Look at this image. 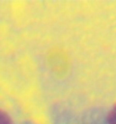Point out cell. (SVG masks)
I'll list each match as a JSON object with an SVG mask.
<instances>
[{"label":"cell","mask_w":116,"mask_h":124,"mask_svg":"<svg viewBox=\"0 0 116 124\" xmlns=\"http://www.w3.org/2000/svg\"><path fill=\"white\" fill-rule=\"evenodd\" d=\"M108 123L109 124H116V105L112 108V111L108 114Z\"/></svg>","instance_id":"obj_2"},{"label":"cell","mask_w":116,"mask_h":124,"mask_svg":"<svg viewBox=\"0 0 116 124\" xmlns=\"http://www.w3.org/2000/svg\"><path fill=\"white\" fill-rule=\"evenodd\" d=\"M0 124H13L10 117L1 109H0Z\"/></svg>","instance_id":"obj_1"}]
</instances>
